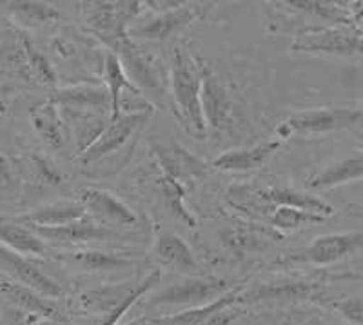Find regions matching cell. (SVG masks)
Wrapping results in <instances>:
<instances>
[{"mask_svg":"<svg viewBox=\"0 0 363 325\" xmlns=\"http://www.w3.org/2000/svg\"><path fill=\"white\" fill-rule=\"evenodd\" d=\"M209 6L206 4H182L171 9L153 13L145 18H138L129 28L128 35L135 40H165L173 37L177 31H182L194 21L202 17Z\"/></svg>","mask_w":363,"mask_h":325,"instance_id":"cell-6","label":"cell"},{"mask_svg":"<svg viewBox=\"0 0 363 325\" xmlns=\"http://www.w3.org/2000/svg\"><path fill=\"white\" fill-rule=\"evenodd\" d=\"M79 202L86 207L87 214L93 216L96 222L106 227H133L136 226V214L131 207L125 206L122 200L111 194L109 191L99 187H82L79 191Z\"/></svg>","mask_w":363,"mask_h":325,"instance_id":"cell-13","label":"cell"},{"mask_svg":"<svg viewBox=\"0 0 363 325\" xmlns=\"http://www.w3.org/2000/svg\"><path fill=\"white\" fill-rule=\"evenodd\" d=\"M151 113H128L122 115L118 120H109L99 141L91 145L87 151H84L79 157L82 164H96L104 158L111 157L116 151L124 149L133 138L140 135L145 122L149 120Z\"/></svg>","mask_w":363,"mask_h":325,"instance_id":"cell-10","label":"cell"},{"mask_svg":"<svg viewBox=\"0 0 363 325\" xmlns=\"http://www.w3.org/2000/svg\"><path fill=\"white\" fill-rule=\"evenodd\" d=\"M24 37V48L26 55H28L29 62V71H31V77H33V82L44 84V86H57V73L51 67V64L48 62V58L40 53V51L35 48V44L29 40L28 35H22Z\"/></svg>","mask_w":363,"mask_h":325,"instance_id":"cell-30","label":"cell"},{"mask_svg":"<svg viewBox=\"0 0 363 325\" xmlns=\"http://www.w3.org/2000/svg\"><path fill=\"white\" fill-rule=\"evenodd\" d=\"M202 67L203 62L186 45L174 48L169 70L171 100L182 128L199 141H203L209 133L202 111Z\"/></svg>","mask_w":363,"mask_h":325,"instance_id":"cell-1","label":"cell"},{"mask_svg":"<svg viewBox=\"0 0 363 325\" xmlns=\"http://www.w3.org/2000/svg\"><path fill=\"white\" fill-rule=\"evenodd\" d=\"M314 285L307 282H272V284H258L240 292L238 305L256 304L269 300H301L313 297Z\"/></svg>","mask_w":363,"mask_h":325,"instance_id":"cell-23","label":"cell"},{"mask_svg":"<svg viewBox=\"0 0 363 325\" xmlns=\"http://www.w3.org/2000/svg\"><path fill=\"white\" fill-rule=\"evenodd\" d=\"M202 111L211 133L229 131L236 122V100L220 75L207 64L202 67Z\"/></svg>","mask_w":363,"mask_h":325,"instance_id":"cell-7","label":"cell"},{"mask_svg":"<svg viewBox=\"0 0 363 325\" xmlns=\"http://www.w3.org/2000/svg\"><path fill=\"white\" fill-rule=\"evenodd\" d=\"M0 272L6 278L18 282L22 285L35 289L45 298L51 300H62L66 291L55 278H51L45 271H42L29 256L13 251L9 247L0 243Z\"/></svg>","mask_w":363,"mask_h":325,"instance_id":"cell-9","label":"cell"},{"mask_svg":"<svg viewBox=\"0 0 363 325\" xmlns=\"http://www.w3.org/2000/svg\"><path fill=\"white\" fill-rule=\"evenodd\" d=\"M356 251H363V231L330 233L318 236L311 246L289 256V262L311 265H330Z\"/></svg>","mask_w":363,"mask_h":325,"instance_id":"cell-11","label":"cell"},{"mask_svg":"<svg viewBox=\"0 0 363 325\" xmlns=\"http://www.w3.org/2000/svg\"><path fill=\"white\" fill-rule=\"evenodd\" d=\"M281 145H284L281 138H272V141L260 142L252 148L225 151L213 162V167L222 169V171H236V173L255 171V169H260L262 165L267 164Z\"/></svg>","mask_w":363,"mask_h":325,"instance_id":"cell-19","label":"cell"},{"mask_svg":"<svg viewBox=\"0 0 363 325\" xmlns=\"http://www.w3.org/2000/svg\"><path fill=\"white\" fill-rule=\"evenodd\" d=\"M258 197H260L262 202L269 204L272 209H277V207H294V209L320 214V216H325V219L329 214L335 213V209L322 198L300 193V191L289 189V187H267V189H262Z\"/></svg>","mask_w":363,"mask_h":325,"instance_id":"cell-24","label":"cell"},{"mask_svg":"<svg viewBox=\"0 0 363 325\" xmlns=\"http://www.w3.org/2000/svg\"><path fill=\"white\" fill-rule=\"evenodd\" d=\"M144 282L145 276L138 282H118V284H106L89 289L79 297V307L86 313L106 316V314L113 313L116 307L125 304L135 292L140 291Z\"/></svg>","mask_w":363,"mask_h":325,"instance_id":"cell-17","label":"cell"},{"mask_svg":"<svg viewBox=\"0 0 363 325\" xmlns=\"http://www.w3.org/2000/svg\"><path fill=\"white\" fill-rule=\"evenodd\" d=\"M15 184V175H13V167L8 162V158L0 151V189H9Z\"/></svg>","mask_w":363,"mask_h":325,"instance_id":"cell-34","label":"cell"},{"mask_svg":"<svg viewBox=\"0 0 363 325\" xmlns=\"http://www.w3.org/2000/svg\"><path fill=\"white\" fill-rule=\"evenodd\" d=\"M229 291H231V284L220 276H186L184 280L174 282L147 298L145 307L186 311V309L200 307V305L218 300Z\"/></svg>","mask_w":363,"mask_h":325,"instance_id":"cell-2","label":"cell"},{"mask_svg":"<svg viewBox=\"0 0 363 325\" xmlns=\"http://www.w3.org/2000/svg\"><path fill=\"white\" fill-rule=\"evenodd\" d=\"M356 126H363V104L316 107L291 115L278 128V138L285 141L293 135H323Z\"/></svg>","mask_w":363,"mask_h":325,"instance_id":"cell-3","label":"cell"},{"mask_svg":"<svg viewBox=\"0 0 363 325\" xmlns=\"http://www.w3.org/2000/svg\"><path fill=\"white\" fill-rule=\"evenodd\" d=\"M8 11L17 22L24 26H45L53 24L60 18V13L57 8L45 2H28V0H18V2H8Z\"/></svg>","mask_w":363,"mask_h":325,"instance_id":"cell-26","label":"cell"},{"mask_svg":"<svg viewBox=\"0 0 363 325\" xmlns=\"http://www.w3.org/2000/svg\"><path fill=\"white\" fill-rule=\"evenodd\" d=\"M87 214L86 207L80 202H64L48 204V206L37 207V209L29 211L24 216H18V222L24 226H37V227H62L84 219Z\"/></svg>","mask_w":363,"mask_h":325,"instance_id":"cell-22","label":"cell"},{"mask_svg":"<svg viewBox=\"0 0 363 325\" xmlns=\"http://www.w3.org/2000/svg\"><path fill=\"white\" fill-rule=\"evenodd\" d=\"M151 151L162 169V177L173 178L177 182L194 180L207 173V164L196 155L177 144L174 141H162L160 136H153Z\"/></svg>","mask_w":363,"mask_h":325,"instance_id":"cell-12","label":"cell"},{"mask_svg":"<svg viewBox=\"0 0 363 325\" xmlns=\"http://www.w3.org/2000/svg\"><path fill=\"white\" fill-rule=\"evenodd\" d=\"M29 119H31V126L37 131V135L50 148L60 149L66 145L69 129H67L66 120H64L62 111L57 104L51 102V100L38 104L31 109Z\"/></svg>","mask_w":363,"mask_h":325,"instance_id":"cell-20","label":"cell"},{"mask_svg":"<svg viewBox=\"0 0 363 325\" xmlns=\"http://www.w3.org/2000/svg\"><path fill=\"white\" fill-rule=\"evenodd\" d=\"M84 18L91 31L115 50L116 44L128 38L133 22L140 18L144 2H84Z\"/></svg>","mask_w":363,"mask_h":325,"instance_id":"cell-4","label":"cell"},{"mask_svg":"<svg viewBox=\"0 0 363 325\" xmlns=\"http://www.w3.org/2000/svg\"><path fill=\"white\" fill-rule=\"evenodd\" d=\"M0 243L13 251L21 253L24 256H50V247L45 246L44 240L37 236L33 231L18 222L17 219H4L0 216Z\"/></svg>","mask_w":363,"mask_h":325,"instance_id":"cell-21","label":"cell"},{"mask_svg":"<svg viewBox=\"0 0 363 325\" xmlns=\"http://www.w3.org/2000/svg\"><path fill=\"white\" fill-rule=\"evenodd\" d=\"M35 235L40 236L42 240L50 242H66V243H82V242H99V240H115L122 238L120 231L111 229V227L102 226L96 222L93 216L86 214L84 219L62 227H37L28 226Z\"/></svg>","mask_w":363,"mask_h":325,"instance_id":"cell-14","label":"cell"},{"mask_svg":"<svg viewBox=\"0 0 363 325\" xmlns=\"http://www.w3.org/2000/svg\"><path fill=\"white\" fill-rule=\"evenodd\" d=\"M51 102L57 104L60 109H73V111H91L106 115L109 109L111 115V99L106 86H93V84H77L69 87H58L51 95Z\"/></svg>","mask_w":363,"mask_h":325,"instance_id":"cell-16","label":"cell"},{"mask_svg":"<svg viewBox=\"0 0 363 325\" xmlns=\"http://www.w3.org/2000/svg\"><path fill=\"white\" fill-rule=\"evenodd\" d=\"M242 316H244V309L240 307L238 304H235L216 311L215 314H211V316L207 318L206 321H202L200 325H233Z\"/></svg>","mask_w":363,"mask_h":325,"instance_id":"cell-33","label":"cell"},{"mask_svg":"<svg viewBox=\"0 0 363 325\" xmlns=\"http://www.w3.org/2000/svg\"><path fill=\"white\" fill-rule=\"evenodd\" d=\"M294 13H301L313 21L323 22V26H354L349 8L336 2H318V0H289L284 2Z\"/></svg>","mask_w":363,"mask_h":325,"instance_id":"cell-25","label":"cell"},{"mask_svg":"<svg viewBox=\"0 0 363 325\" xmlns=\"http://www.w3.org/2000/svg\"><path fill=\"white\" fill-rule=\"evenodd\" d=\"M29 167L35 173V178L38 184L44 185H58L62 182V175L58 173L57 167L51 164L50 160H45L42 157H29Z\"/></svg>","mask_w":363,"mask_h":325,"instance_id":"cell-32","label":"cell"},{"mask_svg":"<svg viewBox=\"0 0 363 325\" xmlns=\"http://www.w3.org/2000/svg\"><path fill=\"white\" fill-rule=\"evenodd\" d=\"M128 325H151V324H149V318H138V320L129 321Z\"/></svg>","mask_w":363,"mask_h":325,"instance_id":"cell-35","label":"cell"},{"mask_svg":"<svg viewBox=\"0 0 363 325\" xmlns=\"http://www.w3.org/2000/svg\"><path fill=\"white\" fill-rule=\"evenodd\" d=\"M0 294L18 311L31 316H42L48 320H60L62 318V307L58 302L60 300H51L45 298L35 289L22 285L18 282L0 276Z\"/></svg>","mask_w":363,"mask_h":325,"instance_id":"cell-15","label":"cell"},{"mask_svg":"<svg viewBox=\"0 0 363 325\" xmlns=\"http://www.w3.org/2000/svg\"><path fill=\"white\" fill-rule=\"evenodd\" d=\"M153 253L162 265L173 269V271L184 272L187 276L202 275L191 247L173 231H162L155 240Z\"/></svg>","mask_w":363,"mask_h":325,"instance_id":"cell-18","label":"cell"},{"mask_svg":"<svg viewBox=\"0 0 363 325\" xmlns=\"http://www.w3.org/2000/svg\"><path fill=\"white\" fill-rule=\"evenodd\" d=\"M113 53L118 55L129 80H131L138 89L151 91L155 95L164 93L165 86H167L169 80H165L164 67H162V64L153 57V55L144 53V51H142L129 37L124 38L122 42H118L115 50H113ZM142 93H144V91H142Z\"/></svg>","mask_w":363,"mask_h":325,"instance_id":"cell-8","label":"cell"},{"mask_svg":"<svg viewBox=\"0 0 363 325\" xmlns=\"http://www.w3.org/2000/svg\"><path fill=\"white\" fill-rule=\"evenodd\" d=\"M64 258L69 260L71 264L86 269V271H95V272L118 271V269H125L133 264L128 256L116 255V253H104V251L71 253V255L64 256Z\"/></svg>","mask_w":363,"mask_h":325,"instance_id":"cell-27","label":"cell"},{"mask_svg":"<svg viewBox=\"0 0 363 325\" xmlns=\"http://www.w3.org/2000/svg\"><path fill=\"white\" fill-rule=\"evenodd\" d=\"M4 115H6V104L0 100V120L4 119Z\"/></svg>","mask_w":363,"mask_h":325,"instance_id":"cell-36","label":"cell"},{"mask_svg":"<svg viewBox=\"0 0 363 325\" xmlns=\"http://www.w3.org/2000/svg\"><path fill=\"white\" fill-rule=\"evenodd\" d=\"M162 189H164V200L165 206L171 213L177 216L180 222L186 224L187 227H194V219L193 214L187 211L186 204H184V197H186V191H184V185L182 182L173 180V178L162 177Z\"/></svg>","mask_w":363,"mask_h":325,"instance_id":"cell-28","label":"cell"},{"mask_svg":"<svg viewBox=\"0 0 363 325\" xmlns=\"http://www.w3.org/2000/svg\"><path fill=\"white\" fill-rule=\"evenodd\" d=\"M330 307L349 324L363 325V297H347L342 300H335L330 302Z\"/></svg>","mask_w":363,"mask_h":325,"instance_id":"cell-31","label":"cell"},{"mask_svg":"<svg viewBox=\"0 0 363 325\" xmlns=\"http://www.w3.org/2000/svg\"><path fill=\"white\" fill-rule=\"evenodd\" d=\"M325 220V216H320V214L309 213V211L294 209V207H277L272 209L271 214V224L278 229H300L303 226H309V224H320Z\"/></svg>","mask_w":363,"mask_h":325,"instance_id":"cell-29","label":"cell"},{"mask_svg":"<svg viewBox=\"0 0 363 325\" xmlns=\"http://www.w3.org/2000/svg\"><path fill=\"white\" fill-rule=\"evenodd\" d=\"M291 51L340 57L363 55V31L356 26H316L298 35L291 44Z\"/></svg>","mask_w":363,"mask_h":325,"instance_id":"cell-5","label":"cell"}]
</instances>
